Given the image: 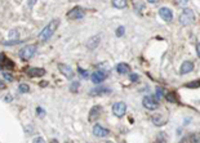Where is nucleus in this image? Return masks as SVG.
<instances>
[{
    "instance_id": "1a4fd4ad",
    "label": "nucleus",
    "mask_w": 200,
    "mask_h": 143,
    "mask_svg": "<svg viewBox=\"0 0 200 143\" xmlns=\"http://www.w3.org/2000/svg\"><path fill=\"white\" fill-rule=\"evenodd\" d=\"M159 16L165 21V22H172L173 19V13H172V10L169 8H167V7H163L159 9Z\"/></svg>"
},
{
    "instance_id": "2eb2a0df",
    "label": "nucleus",
    "mask_w": 200,
    "mask_h": 143,
    "mask_svg": "<svg viewBox=\"0 0 200 143\" xmlns=\"http://www.w3.org/2000/svg\"><path fill=\"white\" fill-rule=\"evenodd\" d=\"M116 71H118L119 74H121V75L129 74V72H131V66H129L128 63L121 62V63H119V64L116 66Z\"/></svg>"
},
{
    "instance_id": "bb28decb",
    "label": "nucleus",
    "mask_w": 200,
    "mask_h": 143,
    "mask_svg": "<svg viewBox=\"0 0 200 143\" xmlns=\"http://www.w3.org/2000/svg\"><path fill=\"white\" fill-rule=\"evenodd\" d=\"M3 76H4V79H5L7 81H9V83H10V81H13V76L10 75L9 72H8V74H7V72H3Z\"/></svg>"
},
{
    "instance_id": "72a5a7b5",
    "label": "nucleus",
    "mask_w": 200,
    "mask_h": 143,
    "mask_svg": "<svg viewBox=\"0 0 200 143\" xmlns=\"http://www.w3.org/2000/svg\"><path fill=\"white\" fill-rule=\"evenodd\" d=\"M4 101L5 102H10V101H12V95H5L4 97Z\"/></svg>"
},
{
    "instance_id": "f704fd0d",
    "label": "nucleus",
    "mask_w": 200,
    "mask_h": 143,
    "mask_svg": "<svg viewBox=\"0 0 200 143\" xmlns=\"http://www.w3.org/2000/svg\"><path fill=\"white\" fill-rule=\"evenodd\" d=\"M18 35V31H16V30H12V32H10V36L12 38H14V36H17Z\"/></svg>"
},
{
    "instance_id": "6ab92c4d",
    "label": "nucleus",
    "mask_w": 200,
    "mask_h": 143,
    "mask_svg": "<svg viewBox=\"0 0 200 143\" xmlns=\"http://www.w3.org/2000/svg\"><path fill=\"white\" fill-rule=\"evenodd\" d=\"M165 98L169 102H172V103H177L178 102V98H177V95H176V93H168L167 95H165Z\"/></svg>"
},
{
    "instance_id": "c756f323",
    "label": "nucleus",
    "mask_w": 200,
    "mask_h": 143,
    "mask_svg": "<svg viewBox=\"0 0 200 143\" xmlns=\"http://www.w3.org/2000/svg\"><path fill=\"white\" fill-rule=\"evenodd\" d=\"M36 112H38V116H40V117H43V116H44V114H45V112H44V110L41 108V107H38V108H36Z\"/></svg>"
},
{
    "instance_id": "aec40b11",
    "label": "nucleus",
    "mask_w": 200,
    "mask_h": 143,
    "mask_svg": "<svg viewBox=\"0 0 200 143\" xmlns=\"http://www.w3.org/2000/svg\"><path fill=\"white\" fill-rule=\"evenodd\" d=\"M79 86H80V83H78V81H74V83L70 85V92H71V93H78Z\"/></svg>"
},
{
    "instance_id": "6e6552de",
    "label": "nucleus",
    "mask_w": 200,
    "mask_h": 143,
    "mask_svg": "<svg viewBox=\"0 0 200 143\" xmlns=\"http://www.w3.org/2000/svg\"><path fill=\"white\" fill-rule=\"evenodd\" d=\"M101 112H102V107H101V106H94V107H92L90 111H89V117H88V120H89L90 123L96 121V120L101 116Z\"/></svg>"
},
{
    "instance_id": "a211bd4d",
    "label": "nucleus",
    "mask_w": 200,
    "mask_h": 143,
    "mask_svg": "<svg viewBox=\"0 0 200 143\" xmlns=\"http://www.w3.org/2000/svg\"><path fill=\"white\" fill-rule=\"evenodd\" d=\"M127 0H112V5L115 7V8H119V9H121V8H125L127 7Z\"/></svg>"
},
{
    "instance_id": "f8f14e48",
    "label": "nucleus",
    "mask_w": 200,
    "mask_h": 143,
    "mask_svg": "<svg viewBox=\"0 0 200 143\" xmlns=\"http://www.w3.org/2000/svg\"><path fill=\"white\" fill-rule=\"evenodd\" d=\"M58 69H59L61 74L64 75V76H66V78H69V79L74 78V72H72V70H71L70 66H67V64H65V63H59V64H58Z\"/></svg>"
},
{
    "instance_id": "7c9ffc66",
    "label": "nucleus",
    "mask_w": 200,
    "mask_h": 143,
    "mask_svg": "<svg viewBox=\"0 0 200 143\" xmlns=\"http://www.w3.org/2000/svg\"><path fill=\"white\" fill-rule=\"evenodd\" d=\"M156 95H157V98H163L164 97V93H163V90H162V88H157L156 89Z\"/></svg>"
},
{
    "instance_id": "f257e3e1",
    "label": "nucleus",
    "mask_w": 200,
    "mask_h": 143,
    "mask_svg": "<svg viewBox=\"0 0 200 143\" xmlns=\"http://www.w3.org/2000/svg\"><path fill=\"white\" fill-rule=\"evenodd\" d=\"M58 26H59V21H58V19H53V21H50V22H49V25H48V26H45V27H44V30L39 34V39H40L41 41L48 40L52 35L54 34V31L58 28Z\"/></svg>"
},
{
    "instance_id": "c85d7f7f",
    "label": "nucleus",
    "mask_w": 200,
    "mask_h": 143,
    "mask_svg": "<svg viewBox=\"0 0 200 143\" xmlns=\"http://www.w3.org/2000/svg\"><path fill=\"white\" fill-rule=\"evenodd\" d=\"M157 140H159V142H167V137L164 135V133L157 134Z\"/></svg>"
},
{
    "instance_id": "412c9836",
    "label": "nucleus",
    "mask_w": 200,
    "mask_h": 143,
    "mask_svg": "<svg viewBox=\"0 0 200 143\" xmlns=\"http://www.w3.org/2000/svg\"><path fill=\"white\" fill-rule=\"evenodd\" d=\"M18 89H19V92H21V93H28L30 88H28V85H27V84H19Z\"/></svg>"
},
{
    "instance_id": "4be33fe9",
    "label": "nucleus",
    "mask_w": 200,
    "mask_h": 143,
    "mask_svg": "<svg viewBox=\"0 0 200 143\" xmlns=\"http://www.w3.org/2000/svg\"><path fill=\"white\" fill-rule=\"evenodd\" d=\"M3 67H5V69H13L14 64H13V62L10 61V59H5L4 63H3Z\"/></svg>"
},
{
    "instance_id": "f03ea898",
    "label": "nucleus",
    "mask_w": 200,
    "mask_h": 143,
    "mask_svg": "<svg viewBox=\"0 0 200 143\" xmlns=\"http://www.w3.org/2000/svg\"><path fill=\"white\" fill-rule=\"evenodd\" d=\"M36 53V45L31 44V45H26L25 48H22L19 50V58L23 61H28L31 59Z\"/></svg>"
},
{
    "instance_id": "7ed1b4c3",
    "label": "nucleus",
    "mask_w": 200,
    "mask_h": 143,
    "mask_svg": "<svg viewBox=\"0 0 200 143\" xmlns=\"http://www.w3.org/2000/svg\"><path fill=\"white\" fill-rule=\"evenodd\" d=\"M195 21V14L191 9H183V12L180 16V23L182 26H188Z\"/></svg>"
},
{
    "instance_id": "e433bc0d",
    "label": "nucleus",
    "mask_w": 200,
    "mask_h": 143,
    "mask_svg": "<svg viewBox=\"0 0 200 143\" xmlns=\"http://www.w3.org/2000/svg\"><path fill=\"white\" fill-rule=\"evenodd\" d=\"M147 2H149L150 4H156V3H159L160 0H147Z\"/></svg>"
},
{
    "instance_id": "b1692460",
    "label": "nucleus",
    "mask_w": 200,
    "mask_h": 143,
    "mask_svg": "<svg viewBox=\"0 0 200 143\" xmlns=\"http://www.w3.org/2000/svg\"><path fill=\"white\" fill-rule=\"evenodd\" d=\"M187 88H199L200 86V80H196V81H191L190 84H186Z\"/></svg>"
},
{
    "instance_id": "20e7f679",
    "label": "nucleus",
    "mask_w": 200,
    "mask_h": 143,
    "mask_svg": "<svg viewBox=\"0 0 200 143\" xmlns=\"http://www.w3.org/2000/svg\"><path fill=\"white\" fill-rule=\"evenodd\" d=\"M84 14H85V12H84V9L81 7H75L66 14V17L69 19H80L84 17Z\"/></svg>"
},
{
    "instance_id": "c9c22d12",
    "label": "nucleus",
    "mask_w": 200,
    "mask_h": 143,
    "mask_svg": "<svg viewBox=\"0 0 200 143\" xmlns=\"http://www.w3.org/2000/svg\"><path fill=\"white\" fill-rule=\"evenodd\" d=\"M5 86H7V85H5L2 80H0V90H2V89H5Z\"/></svg>"
},
{
    "instance_id": "4468645a",
    "label": "nucleus",
    "mask_w": 200,
    "mask_h": 143,
    "mask_svg": "<svg viewBox=\"0 0 200 143\" xmlns=\"http://www.w3.org/2000/svg\"><path fill=\"white\" fill-rule=\"evenodd\" d=\"M27 75L30 76V78H40V76H44L45 75V70L44 69L34 67V69H30L27 71Z\"/></svg>"
},
{
    "instance_id": "cd10ccee",
    "label": "nucleus",
    "mask_w": 200,
    "mask_h": 143,
    "mask_svg": "<svg viewBox=\"0 0 200 143\" xmlns=\"http://www.w3.org/2000/svg\"><path fill=\"white\" fill-rule=\"evenodd\" d=\"M19 43H22V41H19L18 39L13 40V41H7V43H3L4 45H16V44H19Z\"/></svg>"
},
{
    "instance_id": "393cba45",
    "label": "nucleus",
    "mask_w": 200,
    "mask_h": 143,
    "mask_svg": "<svg viewBox=\"0 0 200 143\" xmlns=\"http://www.w3.org/2000/svg\"><path fill=\"white\" fill-rule=\"evenodd\" d=\"M124 34H125V28H124L123 26L118 27V30H116V36H118V38H120V36H123Z\"/></svg>"
},
{
    "instance_id": "9b49d317",
    "label": "nucleus",
    "mask_w": 200,
    "mask_h": 143,
    "mask_svg": "<svg viewBox=\"0 0 200 143\" xmlns=\"http://www.w3.org/2000/svg\"><path fill=\"white\" fill-rule=\"evenodd\" d=\"M93 134L96 137H100V138H105V137H107L110 134V131L97 124V125H94V128H93Z\"/></svg>"
},
{
    "instance_id": "423d86ee",
    "label": "nucleus",
    "mask_w": 200,
    "mask_h": 143,
    "mask_svg": "<svg viewBox=\"0 0 200 143\" xmlns=\"http://www.w3.org/2000/svg\"><path fill=\"white\" fill-rule=\"evenodd\" d=\"M142 105H143L145 108H147V110H156L157 107H159V103H157V101L155 100L154 97H151V95L145 97L143 101H142Z\"/></svg>"
},
{
    "instance_id": "39448f33",
    "label": "nucleus",
    "mask_w": 200,
    "mask_h": 143,
    "mask_svg": "<svg viewBox=\"0 0 200 143\" xmlns=\"http://www.w3.org/2000/svg\"><path fill=\"white\" fill-rule=\"evenodd\" d=\"M112 112L115 114V116H118V117L124 116L125 112H127V105H125L124 102H116L112 107Z\"/></svg>"
},
{
    "instance_id": "5701e85b",
    "label": "nucleus",
    "mask_w": 200,
    "mask_h": 143,
    "mask_svg": "<svg viewBox=\"0 0 200 143\" xmlns=\"http://www.w3.org/2000/svg\"><path fill=\"white\" fill-rule=\"evenodd\" d=\"M78 72H79V75H81V78H84V79H87L88 76H89V72L87 71V70H83V69H78Z\"/></svg>"
},
{
    "instance_id": "9d476101",
    "label": "nucleus",
    "mask_w": 200,
    "mask_h": 143,
    "mask_svg": "<svg viewBox=\"0 0 200 143\" xmlns=\"http://www.w3.org/2000/svg\"><path fill=\"white\" fill-rule=\"evenodd\" d=\"M151 120H152V124H155L156 126H162V125H165L168 117L164 116L163 114H154Z\"/></svg>"
},
{
    "instance_id": "f3484780",
    "label": "nucleus",
    "mask_w": 200,
    "mask_h": 143,
    "mask_svg": "<svg viewBox=\"0 0 200 143\" xmlns=\"http://www.w3.org/2000/svg\"><path fill=\"white\" fill-rule=\"evenodd\" d=\"M100 40H101V36H100V35L90 38V39H89V43H88V48H89V49H94V48H96L98 44H100Z\"/></svg>"
},
{
    "instance_id": "dca6fc26",
    "label": "nucleus",
    "mask_w": 200,
    "mask_h": 143,
    "mask_svg": "<svg viewBox=\"0 0 200 143\" xmlns=\"http://www.w3.org/2000/svg\"><path fill=\"white\" fill-rule=\"evenodd\" d=\"M109 93H111V90L109 89V88L101 86V88H96V89H92L89 94L90 95H102V94H109Z\"/></svg>"
},
{
    "instance_id": "2f4dec72",
    "label": "nucleus",
    "mask_w": 200,
    "mask_h": 143,
    "mask_svg": "<svg viewBox=\"0 0 200 143\" xmlns=\"http://www.w3.org/2000/svg\"><path fill=\"white\" fill-rule=\"evenodd\" d=\"M129 79H131V81H137V80H138V75H136V74H132Z\"/></svg>"
},
{
    "instance_id": "4c0bfd02",
    "label": "nucleus",
    "mask_w": 200,
    "mask_h": 143,
    "mask_svg": "<svg viewBox=\"0 0 200 143\" xmlns=\"http://www.w3.org/2000/svg\"><path fill=\"white\" fill-rule=\"evenodd\" d=\"M196 52H197V56L200 57V43H199L197 45H196Z\"/></svg>"
},
{
    "instance_id": "0eeeda50",
    "label": "nucleus",
    "mask_w": 200,
    "mask_h": 143,
    "mask_svg": "<svg viewBox=\"0 0 200 143\" xmlns=\"http://www.w3.org/2000/svg\"><path fill=\"white\" fill-rule=\"evenodd\" d=\"M106 78H107V71H103V70L93 72L92 76H90V79H92V81L94 84H100V83L105 81V79H106Z\"/></svg>"
},
{
    "instance_id": "ddd939ff",
    "label": "nucleus",
    "mask_w": 200,
    "mask_h": 143,
    "mask_svg": "<svg viewBox=\"0 0 200 143\" xmlns=\"http://www.w3.org/2000/svg\"><path fill=\"white\" fill-rule=\"evenodd\" d=\"M192 70H194V63L191 61H186L182 63L180 72H181V75H186V74H190Z\"/></svg>"
},
{
    "instance_id": "a19ab883",
    "label": "nucleus",
    "mask_w": 200,
    "mask_h": 143,
    "mask_svg": "<svg viewBox=\"0 0 200 143\" xmlns=\"http://www.w3.org/2000/svg\"><path fill=\"white\" fill-rule=\"evenodd\" d=\"M3 70V64H0V71H2Z\"/></svg>"
},
{
    "instance_id": "473e14b6",
    "label": "nucleus",
    "mask_w": 200,
    "mask_h": 143,
    "mask_svg": "<svg viewBox=\"0 0 200 143\" xmlns=\"http://www.w3.org/2000/svg\"><path fill=\"white\" fill-rule=\"evenodd\" d=\"M5 59H7V58H5V56H4V54H3V53H0V64H3Z\"/></svg>"
},
{
    "instance_id": "ea45409f",
    "label": "nucleus",
    "mask_w": 200,
    "mask_h": 143,
    "mask_svg": "<svg viewBox=\"0 0 200 143\" xmlns=\"http://www.w3.org/2000/svg\"><path fill=\"white\" fill-rule=\"evenodd\" d=\"M35 3H36V0H30V2H28V5H30V7H33Z\"/></svg>"
},
{
    "instance_id": "a878e982",
    "label": "nucleus",
    "mask_w": 200,
    "mask_h": 143,
    "mask_svg": "<svg viewBox=\"0 0 200 143\" xmlns=\"http://www.w3.org/2000/svg\"><path fill=\"white\" fill-rule=\"evenodd\" d=\"M188 2H190V0H176V4L180 7H186L188 4Z\"/></svg>"
},
{
    "instance_id": "58836bf2",
    "label": "nucleus",
    "mask_w": 200,
    "mask_h": 143,
    "mask_svg": "<svg viewBox=\"0 0 200 143\" xmlns=\"http://www.w3.org/2000/svg\"><path fill=\"white\" fill-rule=\"evenodd\" d=\"M34 142H44V139L41 138V137H38V138H35V139H34Z\"/></svg>"
}]
</instances>
